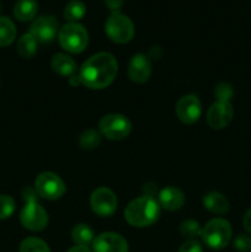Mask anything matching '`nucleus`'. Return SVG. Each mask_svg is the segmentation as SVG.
Masks as SVG:
<instances>
[{"label":"nucleus","mask_w":251,"mask_h":252,"mask_svg":"<svg viewBox=\"0 0 251 252\" xmlns=\"http://www.w3.org/2000/svg\"><path fill=\"white\" fill-rule=\"evenodd\" d=\"M117 75V61L110 53H97L90 57L79 71L83 85L86 88L100 90L112 84Z\"/></svg>","instance_id":"obj_1"},{"label":"nucleus","mask_w":251,"mask_h":252,"mask_svg":"<svg viewBox=\"0 0 251 252\" xmlns=\"http://www.w3.org/2000/svg\"><path fill=\"white\" fill-rule=\"evenodd\" d=\"M160 214V204L153 197L142 196L133 199L125 211V218L132 226L144 228L154 224Z\"/></svg>","instance_id":"obj_2"},{"label":"nucleus","mask_w":251,"mask_h":252,"mask_svg":"<svg viewBox=\"0 0 251 252\" xmlns=\"http://www.w3.org/2000/svg\"><path fill=\"white\" fill-rule=\"evenodd\" d=\"M233 230L229 221L225 219H212L202 230V239L208 248L213 250H221L226 248L231 240Z\"/></svg>","instance_id":"obj_3"},{"label":"nucleus","mask_w":251,"mask_h":252,"mask_svg":"<svg viewBox=\"0 0 251 252\" xmlns=\"http://www.w3.org/2000/svg\"><path fill=\"white\" fill-rule=\"evenodd\" d=\"M58 39L61 46L69 53H81L88 47L89 34L80 24L69 22L59 30Z\"/></svg>","instance_id":"obj_4"},{"label":"nucleus","mask_w":251,"mask_h":252,"mask_svg":"<svg viewBox=\"0 0 251 252\" xmlns=\"http://www.w3.org/2000/svg\"><path fill=\"white\" fill-rule=\"evenodd\" d=\"M134 25L132 20L121 12H112L105 22V32L111 41L116 43H127L134 36Z\"/></svg>","instance_id":"obj_5"},{"label":"nucleus","mask_w":251,"mask_h":252,"mask_svg":"<svg viewBox=\"0 0 251 252\" xmlns=\"http://www.w3.org/2000/svg\"><path fill=\"white\" fill-rule=\"evenodd\" d=\"M100 133L110 140L125 139L132 130V123L126 116L111 113L100 121Z\"/></svg>","instance_id":"obj_6"},{"label":"nucleus","mask_w":251,"mask_h":252,"mask_svg":"<svg viewBox=\"0 0 251 252\" xmlns=\"http://www.w3.org/2000/svg\"><path fill=\"white\" fill-rule=\"evenodd\" d=\"M36 191L42 198L54 201L58 199L65 193L66 187L63 180L58 175L53 172H42L37 176L36 182H34Z\"/></svg>","instance_id":"obj_7"},{"label":"nucleus","mask_w":251,"mask_h":252,"mask_svg":"<svg viewBox=\"0 0 251 252\" xmlns=\"http://www.w3.org/2000/svg\"><path fill=\"white\" fill-rule=\"evenodd\" d=\"M20 220L29 230L42 231L48 225V214L36 201H29L20 213Z\"/></svg>","instance_id":"obj_8"},{"label":"nucleus","mask_w":251,"mask_h":252,"mask_svg":"<svg viewBox=\"0 0 251 252\" xmlns=\"http://www.w3.org/2000/svg\"><path fill=\"white\" fill-rule=\"evenodd\" d=\"M90 206L97 216L111 217L117 209V197L107 187H100L91 194Z\"/></svg>","instance_id":"obj_9"},{"label":"nucleus","mask_w":251,"mask_h":252,"mask_svg":"<svg viewBox=\"0 0 251 252\" xmlns=\"http://www.w3.org/2000/svg\"><path fill=\"white\" fill-rule=\"evenodd\" d=\"M58 21L51 15H42L37 17L30 27V33L41 43H49L56 38L58 32Z\"/></svg>","instance_id":"obj_10"},{"label":"nucleus","mask_w":251,"mask_h":252,"mask_svg":"<svg viewBox=\"0 0 251 252\" xmlns=\"http://www.w3.org/2000/svg\"><path fill=\"white\" fill-rule=\"evenodd\" d=\"M233 116L234 110L230 102L217 101L207 112V122L213 129H223L230 125Z\"/></svg>","instance_id":"obj_11"},{"label":"nucleus","mask_w":251,"mask_h":252,"mask_svg":"<svg viewBox=\"0 0 251 252\" xmlns=\"http://www.w3.org/2000/svg\"><path fill=\"white\" fill-rule=\"evenodd\" d=\"M202 106L198 97L194 95H186L177 101L176 115L185 125H193L199 120Z\"/></svg>","instance_id":"obj_12"},{"label":"nucleus","mask_w":251,"mask_h":252,"mask_svg":"<svg viewBox=\"0 0 251 252\" xmlns=\"http://www.w3.org/2000/svg\"><path fill=\"white\" fill-rule=\"evenodd\" d=\"M94 252H128V243L117 233H102L93 243Z\"/></svg>","instance_id":"obj_13"},{"label":"nucleus","mask_w":251,"mask_h":252,"mask_svg":"<svg viewBox=\"0 0 251 252\" xmlns=\"http://www.w3.org/2000/svg\"><path fill=\"white\" fill-rule=\"evenodd\" d=\"M152 75V63L149 58L142 53L133 56L128 65V76L133 83L143 84Z\"/></svg>","instance_id":"obj_14"},{"label":"nucleus","mask_w":251,"mask_h":252,"mask_svg":"<svg viewBox=\"0 0 251 252\" xmlns=\"http://www.w3.org/2000/svg\"><path fill=\"white\" fill-rule=\"evenodd\" d=\"M185 194L176 187H166L159 193V204L166 211H177L185 204Z\"/></svg>","instance_id":"obj_15"},{"label":"nucleus","mask_w":251,"mask_h":252,"mask_svg":"<svg viewBox=\"0 0 251 252\" xmlns=\"http://www.w3.org/2000/svg\"><path fill=\"white\" fill-rule=\"evenodd\" d=\"M52 69L56 71L57 74L62 76H69L71 78L76 74V63L74 62L73 58L63 53H58L52 58L51 62Z\"/></svg>","instance_id":"obj_16"},{"label":"nucleus","mask_w":251,"mask_h":252,"mask_svg":"<svg viewBox=\"0 0 251 252\" xmlns=\"http://www.w3.org/2000/svg\"><path fill=\"white\" fill-rule=\"evenodd\" d=\"M204 208L216 214H224L229 211V202L219 192H209L203 197Z\"/></svg>","instance_id":"obj_17"},{"label":"nucleus","mask_w":251,"mask_h":252,"mask_svg":"<svg viewBox=\"0 0 251 252\" xmlns=\"http://www.w3.org/2000/svg\"><path fill=\"white\" fill-rule=\"evenodd\" d=\"M37 10L36 0H17L14 6V16L19 21H30L36 16Z\"/></svg>","instance_id":"obj_18"},{"label":"nucleus","mask_w":251,"mask_h":252,"mask_svg":"<svg viewBox=\"0 0 251 252\" xmlns=\"http://www.w3.org/2000/svg\"><path fill=\"white\" fill-rule=\"evenodd\" d=\"M71 238L76 245L89 246L95 240V234H94L93 229L86 224H78L74 226L73 231H71Z\"/></svg>","instance_id":"obj_19"},{"label":"nucleus","mask_w":251,"mask_h":252,"mask_svg":"<svg viewBox=\"0 0 251 252\" xmlns=\"http://www.w3.org/2000/svg\"><path fill=\"white\" fill-rule=\"evenodd\" d=\"M37 46H38L37 39L29 32V33H25L24 36H21V38L17 42V52L22 58H32L36 54Z\"/></svg>","instance_id":"obj_20"},{"label":"nucleus","mask_w":251,"mask_h":252,"mask_svg":"<svg viewBox=\"0 0 251 252\" xmlns=\"http://www.w3.org/2000/svg\"><path fill=\"white\" fill-rule=\"evenodd\" d=\"M16 37V27L6 16H0V47H6L14 42Z\"/></svg>","instance_id":"obj_21"},{"label":"nucleus","mask_w":251,"mask_h":252,"mask_svg":"<svg viewBox=\"0 0 251 252\" xmlns=\"http://www.w3.org/2000/svg\"><path fill=\"white\" fill-rule=\"evenodd\" d=\"M86 12V6L80 0H71L64 7V17L70 22H76L84 17Z\"/></svg>","instance_id":"obj_22"},{"label":"nucleus","mask_w":251,"mask_h":252,"mask_svg":"<svg viewBox=\"0 0 251 252\" xmlns=\"http://www.w3.org/2000/svg\"><path fill=\"white\" fill-rule=\"evenodd\" d=\"M101 144V133L94 129H88L79 137V145L83 149L91 150L97 148Z\"/></svg>","instance_id":"obj_23"},{"label":"nucleus","mask_w":251,"mask_h":252,"mask_svg":"<svg viewBox=\"0 0 251 252\" xmlns=\"http://www.w3.org/2000/svg\"><path fill=\"white\" fill-rule=\"evenodd\" d=\"M20 252H51V250L41 239L27 238L20 245Z\"/></svg>","instance_id":"obj_24"},{"label":"nucleus","mask_w":251,"mask_h":252,"mask_svg":"<svg viewBox=\"0 0 251 252\" xmlns=\"http://www.w3.org/2000/svg\"><path fill=\"white\" fill-rule=\"evenodd\" d=\"M180 233H181L182 236L188 239V240H194L197 236L202 235V229L198 221L188 219V220H185L181 223Z\"/></svg>","instance_id":"obj_25"},{"label":"nucleus","mask_w":251,"mask_h":252,"mask_svg":"<svg viewBox=\"0 0 251 252\" xmlns=\"http://www.w3.org/2000/svg\"><path fill=\"white\" fill-rule=\"evenodd\" d=\"M15 212V201L7 194H0V219H7Z\"/></svg>","instance_id":"obj_26"},{"label":"nucleus","mask_w":251,"mask_h":252,"mask_svg":"<svg viewBox=\"0 0 251 252\" xmlns=\"http://www.w3.org/2000/svg\"><path fill=\"white\" fill-rule=\"evenodd\" d=\"M214 95H216L218 101L230 102L231 98L234 97V89L230 84L221 83L219 85H217V88L214 89Z\"/></svg>","instance_id":"obj_27"},{"label":"nucleus","mask_w":251,"mask_h":252,"mask_svg":"<svg viewBox=\"0 0 251 252\" xmlns=\"http://www.w3.org/2000/svg\"><path fill=\"white\" fill-rule=\"evenodd\" d=\"M234 246L240 252H251V236L240 234L234 240Z\"/></svg>","instance_id":"obj_28"},{"label":"nucleus","mask_w":251,"mask_h":252,"mask_svg":"<svg viewBox=\"0 0 251 252\" xmlns=\"http://www.w3.org/2000/svg\"><path fill=\"white\" fill-rule=\"evenodd\" d=\"M179 252H203V248L197 240H187L182 244Z\"/></svg>","instance_id":"obj_29"},{"label":"nucleus","mask_w":251,"mask_h":252,"mask_svg":"<svg viewBox=\"0 0 251 252\" xmlns=\"http://www.w3.org/2000/svg\"><path fill=\"white\" fill-rule=\"evenodd\" d=\"M103 1L112 12H118L121 7L123 6V0H103Z\"/></svg>","instance_id":"obj_30"},{"label":"nucleus","mask_w":251,"mask_h":252,"mask_svg":"<svg viewBox=\"0 0 251 252\" xmlns=\"http://www.w3.org/2000/svg\"><path fill=\"white\" fill-rule=\"evenodd\" d=\"M243 223H244V228L246 229V231L251 234V208L246 211L245 216H244V219H243Z\"/></svg>","instance_id":"obj_31"},{"label":"nucleus","mask_w":251,"mask_h":252,"mask_svg":"<svg viewBox=\"0 0 251 252\" xmlns=\"http://www.w3.org/2000/svg\"><path fill=\"white\" fill-rule=\"evenodd\" d=\"M66 252H91L90 249L88 246H81V245H75L74 248L69 249Z\"/></svg>","instance_id":"obj_32"},{"label":"nucleus","mask_w":251,"mask_h":252,"mask_svg":"<svg viewBox=\"0 0 251 252\" xmlns=\"http://www.w3.org/2000/svg\"><path fill=\"white\" fill-rule=\"evenodd\" d=\"M0 10H1V5H0Z\"/></svg>","instance_id":"obj_33"}]
</instances>
